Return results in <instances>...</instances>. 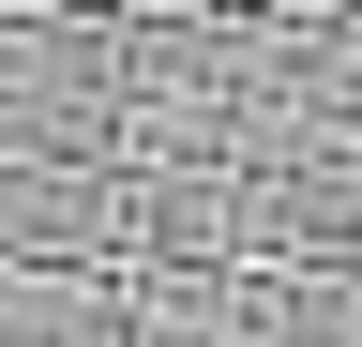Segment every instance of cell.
Masks as SVG:
<instances>
[]
</instances>
